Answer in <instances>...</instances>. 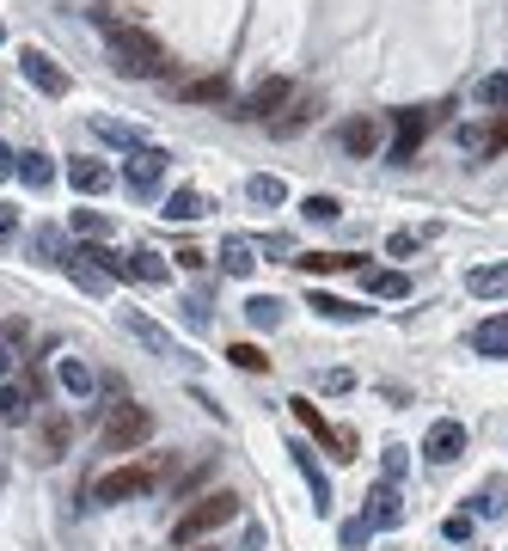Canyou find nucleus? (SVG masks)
I'll return each instance as SVG.
<instances>
[{"label":"nucleus","instance_id":"1","mask_svg":"<svg viewBox=\"0 0 508 551\" xmlns=\"http://www.w3.org/2000/svg\"><path fill=\"white\" fill-rule=\"evenodd\" d=\"M111 68L129 74V80H154V74H166V49H160V37H147L135 25H117L111 31Z\"/></svg>","mask_w":508,"mask_h":551},{"label":"nucleus","instance_id":"2","mask_svg":"<svg viewBox=\"0 0 508 551\" xmlns=\"http://www.w3.org/2000/svg\"><path fill=\"white\" fill-rule=\"evenodd\" d=\"M239 515V496L233 490H209V496H196V503L178 515V527H172V551L178 545H196L202 533H215V527H227Z\"/></svg>","mask_w":508,"mask_h":551},{"label":"nucleus","instance_id":"3","mask_svg":"<svg viewBox=\"0 0 508 551\" xmlns=\"http://www.w3.org/2000/svg\"><path fill=\"white\" fill-rule=\"evenodd\" d=\"M166 478V460H141V466H117L92 484V503H135V496H147Z\"/></svg>","mask_w":508,"mask_h":551},{"label":"nucleus","instance_id":"4","mask_svg":"<svg viewBox=\"0 0 508 551\" xmlns=\"http://www.w3.org/2000/svg\"><path fill=\"white\" fill-rule=\"evenodd\" d=\"M147 435H154V417H147L141 405H117L105 435H98V447H105V454H129V447H141Z\"/></svg>","mask_w":508,"mask_h":551},{"label":"nucleus","instance_id":"5","mask_svg":"<svg viewBox=\"0 0 508 551\" xmlns=\"http://www.w3.org/2000/svg\"><path fill=\"white\" fill-rule=\"evenodd\" d=\"M19 74H25L43 98H68V86H74V80H68V68L49 56V49H19Z\"/></svg>","mask_w":508,"mask_h":551},{"label":"nucleus","instance_id":"6","mask_svg":"<svg viewBox=\"0 0 508 551\" xmlns=\"http://www.w3.org/2000/svg\"><path fill=\"white\" fill-rule=\"evenodd\" d=\"M288 98H294V86H288L282 74H270V80H258V86L239 98V111H233V117H245V123H264V117H270V123H276V111L288 105Z\"/></svg>","mask_w":508,"mask_h":551},{"label":"nucleus","instance_id":"7","mask_svg":"<svg viewBox=\"0 0 508 551\" xmlns=\"http://www.w3.org/2000/svg\"><path fill=\"white\" fill-rule=\"evenodd\" d=\"M166 147H141V154H129V166H123V184H129V196H160V184H166Z\"/></svg>","mask_w":508,"mask_h":551},{"label":"nucleus","instance_id":"8","mask_svg":"<svg viewBox=\"0 0 508 551\" xmlns=\"http://www.w3.org/2000/svg\"><path fill=\"white\" fill-rule=\"evenodd\" d=\"M288 405H294V417H300V429H307L319 447H337V460H355V435H343V429H331L325 423V411L313 405V398H288Z\"/></svg>","mask_w":508,"mask_h":551},{"label":"nucleus","instance_id":"9","mask_svg":"<svg viewBox=\"0 0 508 551\" xmlns=\"http://www.w3.org/2000/svg\"><path fill=\"white\" fill-rule=\"evenodd\" d=\"M423 454L435 460V466H453V460H460L466 454V423H453V417H441L429 435H423Z\"/></svg>","mask_w":508,"mask_h":551},{"label":"nucleus","instance_id":"10","mask_svg":"<svg viewBox=\"0 0 508 551\" xmlns=\"http://www.w3.org/2000/svg\"><path fill=\"white\" fill-rule=\"evenodd\" d=\"M435 129V117L429 111H398V135H392V160L404 166V160H411L417 154V147H423V135Z\"/></svg>","mask_w":508,"mask_h":551},{"label":"nucleus","instance_id":"11","mask_svg":"<svg viewBox=\"0 0 508 551\" xmlns=\"http://www.w3.org/2000/svg\"><path fill=\"white\" fill-rule=\"evenodd\" d=\"M68 184H74L80 196H105V190L117 184V172H111L105 160H86V154H74V160H68Z\"/></svg>","mask_w":508,"mask_h":551},{"label":"nucleus","instance_id":"12","mask_svg":"<svg viewBox=\"0 0 508 551\" xmlns=\"http://www.w3.org/2000/svg\"><path fill=\"white\" fill-rule=\"evenodd\" d=\"M178 92V105H227L233 98V80L227 74H202V80H184V86H172Z\"/></svg>","mask_w":508,"mask_h":551},{"label":"nucleus","instance_id":"13","mask_svg":"<svg viewBox=\"0 0 508 551\" xmlns=\"http://www.w3.org/2000/svg\"><path fill=\"white\" fill-rule=\"evenodd\" d=\"M68 441H74V417H68V411L43 417V423H37V460H62Z\"/></svg>","mask_w":508,"mask_h":551},{"label":"nucleus","instance_id":"14","mask_svg":"<svg viewBox=\"0 0 508 551\" xmlns=\"http://www.w3.org/2000/svg\"><path fill=\"white\" fill-rule=\"evenodd\" d=\"M374 533H392L398 521H404V503H398V484H380V490H368V515H362Z\"/></svg>","mask_w":508,"mask_h":551},{"label":"nucleus","instance_id":"15","mask_svg":"<svg viewBox=\"0 0 508 551\" xmlns=\"http://www.w3.org/2000/svg\"><path fill=\"white\" fill-rule=\"evenodd\" d=\"M123 331H129V337H141L147 349H154V356H178V337H172V331H160L154 319L135 313V307H123Z\"/></svg>","mask_w":508,"mask_h":551},{"label":"nucleus","instance_id":"16","mask_svg":"<svg viewBox=\"0 0 508 551\" xmlns=\"http://www.w3.org/2000/svg\"><path fill=\"white\" fill-rule=\"evenodd\" d=\"M288 454H294V466H300V478H307V484H313V503H319V515H325V509H331V478H325V466L313 460V447H307V441H294V447H288Z\"/></svg>","mask_w":508,"mask_h":551},{"label":"nucleus","instance_id":"17","mask_svg":"<svg viewBox=\"0 0 508 551\" xmlns=\"http://www.w3.org/2000/svg\"><path fill=\"white\" fill-rule=\"evenodd\" d=\"M337 141L349 147L355 160H368V154H380V123H374V117H349V123L337 129Z\"/></svg>","mask_w":508,"mask_h":551},{"label":"nucleus","instance_id":"18","mask_svg":"<svg viewBox=\"0 0 508 551\" xmlns=\"http://www.w3.org/2000/svg\"><path fill=\"white\" fill-rule=\"evenodd\" d=\"M74 252H80L86 264H98V270H105L111 282H129V258H123V252H111V245H105V239H80V245H74Z\"/></svg>","mask_w":508,"mask_h":551},{"label":"nucleus","instance_id":"19","mask_svg":"<svg viewBox=\"0 0 508 551\" xmlns=\"http://www.w3.org/2000/svg\"><path fill=\"white\" fill-rule=\"evenodd\" d=\"M460 141L472 147V154H484V160H490V154H502V147H508V111H496V123H490V129H472V123H466V129H460Z\"/></svg>","mask_w":508,"mask_h":551},{"label":"nucleus","instance_id":"20","mask_svg":"<svg viewBox=\"0 0 508 551\" xmlns=\"http://www.w3.org/2000/svg\"><path fill=\"white\" fill-rule=\"evenodd\" d=\"M472 349L478 356H508V313H490L472 325Z\"/></svg>","mask_w":508,"mask_h":551},{"label":"nucleus","instance_id":"21","mask_svg":"<svg viewBox=\"0 0 508 551\" xmlns=\"http://www.w3.org/2000/svg\"><path fill=\"white\" fill-rule=\"evenodd\" d=\"M466 288H472V300H508V264H478L466 276Z\"/></svg>","mask_w":508,"mask_h":551},{"label":"nucleus","instance_id":"22","mask_svg":"<svg viewBox=\"0 0 508 551\" xmlns=\"http://www.w3.org/2000/svg\"><path fill=\"white\" fill-rule=\"evenodd\" d=\"M307 307H313L319 319H337V325H362V319H368V307H355V300H337V294H325V288L307 300Z\"/></svg>","mask_w":508,"mask_h":551},{"label":"nucleus","instance_id":"23","mask_svg":"<svg viewBox=\"0 0 508 551\" xmlns=\"http://www.w3.org/2000/svg\"><path fill=\"white\" fill-rule=\"evenodd\" d=\"M160 215H166V221H202V215H209V196L184 184V190L166 196V209H160Z\"/></svg>","mask_w":508,"mask_h":551},{"label":"nucleus","instance_id":"24","mask_svg":"<svg viewBox=\"0 0 508 551\" xmlns=\"http://www.w3.org/2000/svg\"><path fill=\"white\" fill-rule=\"evenodd\" d=\"M300 270H313V276H337V270H368L355 252H307V258H294Z\"/></svg>","mask_w":508,"mask_h":551},{"label":"nucleus","instance_id":"25","mask_svg":"<svg viewBox=\"0 0 508 551\" xmlns=\"http://www.w3.org/2000/svg\"><path fill=\"white\" fill-rule=\"evenodd\" d=\"M362 282H368V294H380V300H404V294H411V276H404V270H362Z\"/></svg>","mask_w":508,"mask_h":551},{"label":"nucleus","instance_id":"26","mask_svg":"<svg viewBox=\"0 0 508 551\" xmlns=\"http://www.w3.org/2000/svg\"><path fill=\"white\" fill-rule=\"evenodd\" d=\"M92 129H98V135H105L111 147H129V154H141V147H154V141H147V135H141L135 123H111V117H98Z\"/></svg>","mask_w":508,"mask_h":551},{"label":"nucleus","instance_id":"27","mask_svg":"<svg viewBox=\"0 0 508 551\" xmlns=\"http://www.w3.org/2000/svg\"><path fill=\"white\" fill-rule=\"evenodd\" d=\"M129 276L147 282V288H160V282H172V264H166L160 252H135V258H129Z\"/></svg>","mask_w":508,"mask_h":551},{"label":"nucleus","instance_id":"28","mask_svg":"<svg viewBox=\"0 0 508 551\" xmlns=\"http://www.w3.org/2000/svg\"><path fill=\"white\" fill-rule=\"evenodd\" d=\"M245 196H251L258 209H282V203H288V184H282V178H270V172H258V178L245 184Z\"/></svg>","mask_w":508,"mask_h":551},{"label":"nucleus","instance_id":"29","mask_svg":"<svg viewBox=\"0 0 508 551\" xmlns=\"http://www.w3.org/2000/svg\"><path fill=\"white\" fill-rule=\"evenodd\" d=\"M31 386H0V423H25L31 417Z\"/></svg>","mask_w":508,"mask_h":551},{"label":"nucleus","instance_id":"30","mask_svg":"<svg viewBox=\"0 0 508 551\" xmlns=\"http://www.w3.org/2000/svg\"><path fill=\"white\" fill-rule=\"evenodd\" d=\"M221 258H227V276H251V270H258V245H251V239H227Z\"/></svg>","mask_w":508,"mask_h":551},{"label":"nucleus","instance_id":"31","mask_svg":"<svg viewBox=\"0 0 508 551\" xmlns=\"http://www.w3.org/2000/svg\"><path fill=\"white\" fill-rule=\"evenodd\" d=\"M19 178L31 190H49V184H56V166H49V154H37V147H31V154H19Z\"/></svg>","mask_w":508,"mask_h":551},{"label":"nucleus","instance_id":"32","mask_svg":"<svg viewBox=\"0 0 508 551\" xmlns=\"http://www.w3.org/2000/svg\"><path fill=\"white\" fill-rule=\"evenodd\" d=\"M245 319L258 325V331H276V325H282V300H276V294H258V300H245Z\"/></svg>","mask_w":508,"mask_h":551},{"label":"nucleus","instance_id":"33","mask_svg":"<svg viewBox=\"0 0 508 551\" xmlns=\"http://www.w3.org/2000/svg\"><path fill=\"white\" fill-rule=\"evenodd\" d=\"M68 276H74V282H80L86 294H105V288H111V276H105V270H98V264H86L80 252H68Z\"/></svg>","mask_w":508,"mask_h":551},{"label":"nucleus","instance_id":"34","mask_svg":"<svg viewBox=\"0 0 508 551\" xmlns=\"http://www.w3.org/2000/svg\"><path fill=\"white\" fill-rule=\"evenodd\" d=\"M300 215H307V221H337V215H343V203H337L331 190H319V196H307V203H300Z\"/></svg>","mask_w":508,"mask_h":551},{"label":"nucleus","instance_id":"35","mask_svg":"<svg viewBox=\"0 0 508 551\" xmlns=\"http://www.w3.org/2000/svg\"><path fill=\"white\" fill-rule=\"evenodd\" d=\"M313 111H319V105H313V98H300V105H294L288 117H276V135H300V129H307V123H313Z\"/></svg>","mask_w":508,"mask_h":551},{"label":"nucleus","instance_id":"36","mask_svg":"<svg viewBox=\"0 0 508 551\" xmlns=\"http://www.w3.org/2000/svg\"><path fill=\"white\" fill-rule=\"evenodd\" d=\"M62 386H68V392H74V398H86V392H92V368H86V362H74V356H68V362H62Z\"/></svg>","mask_w":508,"mask_h":551},{"label":"nucleus","instance_id":"37","mask_svg":"<svg viewBox=\"0 0 508 551\" xmlns=\"http://www.w3.org/2000/svg\"><path fill=\"white\" fill-rule=\"evenodd\" d=\"M227 362L245 368V374H264V349H258V343H233V349H227Z\"/></svg>","mask_w":508,"mask_h":551},{"label":"nucleus","instance_id":"38","mask_svg":"<svg viewBox=\"0 0 508 551\" xmlns=\"http://www.w3.org/2000/svg\"><path fill=\"white\" fill-rule=\"evenodd\" d=\"M74 233H86V239H105V233H111V221H105V215H86V209H74Z\"/></svg>","mask_w":508,"mask_h":551},{"label":"nucleus","instance_id":"39","mask_svg":"<svg viewBox=\"0 0 508 551\" xmlns=\"http://www.w3.org/2000/svg\"><path fill=\"white\" fill-rule=\"evenodd\" d=\"M478 98H484V105H502V111H508V74H490V80L478 86Z\"/></svg>","mask_w":508,"mask_h":551},{"label":"nucleus","instance_id":"40","mask_svg":"<svg viewBox=\"0 0 508 551\" xmlns=\"http://www.w3.org/2000/svg\"><path fill=\"white\" fill-rule=\"evenodd\" d=\"M380 472H386V484L404 478V447H386V454H380Z\"/></svg>","mask_w":508,"mask_h":551},{"label":"nucleus","instance_id":"41","mask_svg":"<svg viewBox=\"0 0 508 551\" xmlns=\"http://www.w3.org/2000/svg\"><path fill=\"white\" fill-rule=\"evenodd\" d=\"M453 545H460V539H472V515H447V527H441Z\"/></svg>","mask_w":508,"mask_h":551},{"label":"nucleus","instance_id":"42","mask_svg":"<svg viewBox=\"0 0 508 551\" xmlns=\"http://www.w3.org/2000/svg\"><path fill=\"white\" fill-rule=\"evenodd\" d=\"M478 515H502V484H484V496H478Z\"/></svg>","mask_w":508,"mask_h":551},{"label":"nucleus","instance_id":"43","mask_svg":"<svg viewBox=\"0 0 508 551\" xmlns=\"http://www.w3.org/2000/svg\"><path fill=\"white\" fill-rule=\"evenodd\" d=\"M386 252H392V258H411V252H417V233H392Z\"/></svg>","mask_w":508,"mask_h":551},{"label":"nucleus","instance_id":"44","mask_svg":"<svg viewBox=\"0 0 508 551\" xmlns=\"http://www.w3.org/2000/svg\"><path fill=\"white\" fill-rule=\"evenodd\" d=\"M349 386H355V374H349V368H331V374H325V392H349Z\"/></svg>","mask_w":508,"mask_h":551},{"label":"nucleus","instance_id":"45","mask_svg":"<svg viewBox=\"0 0 508 551\" xmlns=\"http://www.w3.org/2000/svg\"><path fill=\"white\" fill-rule=\"evenodd\" d=\"M368 533H374V527H368V521H349V527H343V545H362V539H368Z\"/></svg>","mask_w":508,"mask_h":551},{"label":"nucleus","instance_id":"46","mask_svg":"<svg viewBox=\"0 0 508 551\" xmlns=\"http://www.w3.org/2000/svg\"><path fill=\"white\" fill-rule=\"evenodd\" d=\"M13 172H19V160H13V147L0 141V178H13Z\"/></svg>","mask_w":508,"mask_h":551},{"label":"nucleus","instance_id":"47","mask_svg":"<svg viewBox=\"0 0 508 551\" xmlns=\"http://www.w3.org/2000/svg\"><path fill=\"white\" fill-rule=\"evenodd\" d=\"M13 227H19V215H13L7 203H0V239H13Z\"/></svg>","mask_w":508,"mask_h":551},{"label":"nucleus","instance_id":"48","mask_svg":"<svg viewBox=\"0 0 508 551\" xmlns=\"http://www.w3.org/2000/svg\"><path fill=\"white\" fill-rule=\"evenodd\" d=\"M0 374H7V337H0Z\"/></svg>","mask_w":508,"mask_h":551},{"label":"nucleus","instance_id":"49","mask_svg":"<svg viewBox=\"0 0 508 551\" xmlns=\"http://www.w3.org/2000/svg\"><path fill=\"white\" fill-rule=\"evenodd\" d=\"M178 551H215V545H202V539H196V545H178Z\"/></svg>","mask_w":508,"mask_h":551},{"label":"nucleus","instance_id":"50","mask_svg":"<svg viewBox=\"0 0 508 551\" xmlns=\"http://www.w3.org/2000/svg\"><path fill=\"white\" fill-rule=\"evenodd\" d=\"M0 37H7V25H0Z\"/></svg>","mask_w":508,"mask_h":551}]
</instances>
